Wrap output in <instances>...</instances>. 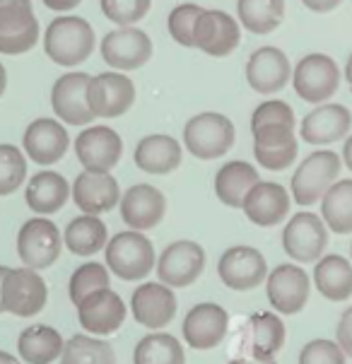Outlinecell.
Masks as SVG:
<instances>
[{
    "label": "cell",
    "mask_w": 352,
    "mask_h": 364,
    "mask_svg": "<svg viewBox=\"0 0 352 364\" xmlns=\"http://www.w3.org/2000/svg\"><path fill=\"white\" fill-rule=\"evenodd\" d=\"M294 128H297V119L287 102L268 100L258 104L251 116L256 162L268 171H282L294 164L299 152Z\"/></svg>",
    "instance_id": "obj_1"
},
{
    "label": "cell",
    "mask_w": 352,
    "mask_h": 364,
    "mask_svg": "<svg viewBox=\"0 0 352 364\" xmlns=\"http://www.w3.org/2000/svg\"><path fill=\"white\" fill-rule=\"evenodd\" d=\"M44 51L55 65L75 68L95 51V29L82 17L63 15L46 27Z\"/></svg>",
    "instance_id": "obj_2"
},
{
    "label": "cell",
    "mask_w": 352,
    "mask_h": 364,
    "mask_svg": "<svg viewBox=\"0 0 352 364\" xmlns=\"http://www.w3.org/2000/svg\"><path fill=\"white\" fill-rule=\"evenodd\" d=\"M107 268L123 282H138L145 280L157 265V256H154V246L143 232H119L114 239H109L107 249Z\"/></svg>",
    "instance_id": "obj_3"
},
{
    "label": "cell",
    "mask_w": 352,
    "mask_h": 364,
    "mask_svg": "<svg viewBox=\"0 0 352 364\" xmlns=\"http://www.w3.org/2000/svg\"><path fill=\"white\" fill-rule=\"evenodd\" d=\"M343 169V159L333 150H316L297 166L292 174V198L297 205H314L321 203L333 183L338 181V174Z\"/></svg>",
    "instance_id": "obj_4"
},
{
    "label": "cell",
    "mask_w": 352,
    "mask_h": 364,
    "mask_svg": "<svg viewBox=\"0 0 352 364\" xmlns=\"http://www.w3.org/2000/svg\"><path fill=\"white\" fill-rule=\"evenodd\" d=\"M234 123L225 114L206 111L183 126V145L198 159H220L234 145Z\"/></svg>",
    "instance_id": "obj_5"
},
{
    "label": "cell",
    "mask_w": 352,
    "mask_h": 364,
    "mask_svg": "<svg viewBox=\"0 0 352 364\" xmlns=\"http://www.w3.org/2000/svg\"><path fill=\"white\" fill-rule=\"evenodd\" d=\"M292 85L299 100L326 104L341 87V68L326 53H309L292 70Z\"/></svg>",
    "instance_id": "obj_6"
},
{
    "label": "cell",
    "mask_w": 352,
    "mask_h": 364,
    "mask_svg": "<svg viewBox=\"0 0 352 364\" xmlns=\"http://www.w3.org/2000/svg\"><path fill=\"white\" fill-rule=\"evenodd\" d=\"M39 39V20L32 0H0V53L20 55L32 51Z\"/></svg>",
    "instance_id": "obj_7"
},
{
    "label": "cell",
    "mask_w": 352,
    "mask_h": 364,
    "mask_svg": "<svg viewBox=\"0 0 352 364\" xmlns=\"http://www.w3.org/2000/svg\"><path fill=\"white\" fill-rule=\"evenodd\" d=\"M60 249H63V237L55 222L46 218L27 220L17 232V256L27 268H51L58 261Z\"/></svg>",
    "instance_id": "obj_8"
},
{
    "label": "cell",
    "mask_w": 352,
    "mask_h": 364,
    "mask_svg": "<svg viewBox=\"0 0 352 364\" xmlns=\"http://www.w3.org/2000/svg\"><path fill=\"white\" fill-rule=\"evenodd\" d=\"M329 244V227L314 213H297L282 230V249L297 263H316Z\"/></svg>",
    "instance_id": "obj_9"
},
{
    "label": "cell",
    "mask_w": 352,
    "mask_h": 364,
    "mask_svg": "<svg viewBox=\"0 0 352 364\" xmlns=\"http://www.w3.org/2000/svg\"><path fill=\"white\" fill-rule=\"evenodd\" d=\"M309 292H311V280L306 270L297 263H282L273 268L265 277V294H268L270 306L277 314H299L306 306Z\"/></svg>",
    "instance_id": "obj_10"
},
{
    "label": "cell",
    "mask_w": 352,
    "mask_h": 364,
    "mask_svg": "<svg viewBox=\"0 0 352 364\" xmlns=\"http://www.w3.org/2000/svg\"><path fill=\"white\" fill-rule=\"evenodd\" d=\"M48 289L34 268H10L3 280V304L5 311L17 318H32L46 306Z\"/></svg>",
    "instance_id": "obj_11"
},
{
    "label": "cell",
    "mask_w": 352,
    "mask_h": 364,
    "mask_svg": "<svg viewBox=\"0 0 352 364\" xmlns=\"http://www.w3.org/2000/svg\"><path fill=\"white\" fill-rule=\"evenodd\" d=\"M206 268V251L201 244L191 239L171 242L157 258V277L159 282L174 287H188L201 277Z\"/></svg>",
    "instance_id": "obj_12"
},
{
    "label": "cell",
    "mask_w": 352,
    "mask_h": 364,
    "mask_svg": "<svg viewBox=\"0 0 352 364\" xmlns=\"http://www.w3.org/2000/svg\"><path fill=\"white\" fill-rule=\"evenodd\" d=\"M135 102V85L128 75L109 70L95 75L87 87V104L95 119H116L123 116Z\"/></svg>",
    "instance_id": "obj_13"
},
{
    "label": "cell",
    "mask_w": 352,
    "mask_h": 364,
    "mask_svg": "<svg viewBox=\"0 0 352 364\" xmlns=\"http://www.w3.org/2000/svg\"><path fill=\"white\" fill-rule=\"evenodd\" d=\"M75 155L85 171L111 174L123 155V140L109 126H87L75 138Z\"/></svg>",
    "instance_id": "obj_14"
},
{
    "label": "cell",
    "mask_w": 352,
    "mask_h": 364,
    "mask_svg": "<svg viewBox=\"0 0 352 364\" xmlns=\"http://www.w3.org/2000/svg\"><path fill=\"white\" fill-rule=\"evenodd\" d=\"M100 51L109 68L119 73H128L143 68L152 58V41L143 29L119 27L104 36Z\"/></svg>",
    "instance_id": "obj_15"
},
{
    "label": "cell",
    "mask_w": 352,
    "mask_h": 364,
    "mask_svg": "<svg viewBox=\"0 0 352 364\" xmlns=\"http://www.w3.org/2000/svg\"><path fill=\"white\" fill-rule=\"evenodd\" d=\"M90 80L92 75L87 73H65L55 80L51 87V109L55 119L68 126H90L95 121V114L87 104Z\"/></svg>",
    "instance_id": "obj_16"
},
{
    "label": "cell",
    "mask_w": 352,
    "mask_h": 364,
    "mask_svg": "<svg viewBox=\"0 0 352 364\" xmlns=\"http://www.w3.org/2000/svg\"><path fill=\"white\" fill-rule=\"evenodd\" d=\"M218 275L230 289L246 292L258 287L268 277V263L253 246H230L218 261Z\"/></svg>",
    "instance_id": "obj_17"
},
{
    "label": "cell",
    "mask_w": 352,
    "mask_h": 364,
    "mask_svg": "<svg viewBox=\"0 0 352 364\" xmlns=\"http://www.w3.org/2000/svg\"><path fill=\"white\" fill-rule=\"evenodd\" d=\"M181 331L191 350H213L227 338L230 316H227L225 306L215 304V301H201L188 309Z\"/></svg>",
    "instance_id": "obj_18"
},
{
    "label": "cell",
    "mask_w": 352,
    "mask_h": 364,
    "mask_svg": "<svg viewBox=\"0 0 352 364\" xmlns=\"http://www.w3.org/2000/svg\"><path fill=\"white\" fill-rule=\"evenodd\" d=\"M242 41V29L239 22L232 15L222 10H203L201 17L196 20L193 44L203 53L215 55V58H225Z\"/></svg>",
    "instance_id": "obj_19"
},
{
    "label": "cell",
    "mask_w": 352,
    "mask_h": 364,
    "mask_svg": "<svg viewBox=\"0 0 352 364\" xmlns=\"http://www.w3.org/2000/svg\"><path fill=\"white\" fill-rule=\"evenodd\" d=\"M126 304L111 287L97 289L78 304V321L92 336H111L126 321Z\"/></svg>",
    "instance_id": "obj_20"
},
{
    "label": "cell",
    "mask_w": 352,
    "mask_h": 364,
    "mask_svg": "<svg viewBox=\"0 0 352 364\" xmlns=\"http://www.w3.org/2000/svg\"><path fill=\"white\" fill-rule=\"evenodd\" d=\"M133 318L145 328H164L176 316V297L174 289L164 282H143L133 289L131 297Z\"/></svg>",
    "instance_id": "obj_21"
},
{
    "label": "cell",
    "mask_w": 352,
    "mask_h": 364,
    "mask_svg": "<svg viewBox=\"0 0 352 364\" xmlns=\"http://www.w3.org/2000/svg\"><path fill=\"white\" fill-rule=\"evenodd\" d=\"M121 220L135 232L154 230L164 220L166 198L159 188L150 183H135L121 196Z\"/></svg>",
    "instance_id": "obj_22"
},
{
    "label": "cell",
    "mask_w": 352,
    "mask_h": 364,
    "mask_svg": "<svg viewBox=\"0 0 352 364\" xmlns=\"http://www.w3.org/2000/svg\"><path fill=\"white\" fill-rule=\"evenodd\" d=\"M292 80V65L280 48L263 46L251 53L246 63V82L258 95H275Z\"/></svg>",
    "instance_id": "obj_23"
},
{
    "label": "cell",
    "mask_w": 352,
    "mask_h": 364,
    "mask_svg": "<svg viewBox=\"0 0 352 364\" xmlns=\"http://www.w3.org/2000/svg\"><path fill=\"white\" fill-rule=\"evenodd\" d=\"M22 145L32 162L51 166L58 159H63L70 147V135H68L65 126H60L55 119H36L24 131Z\"/></svg>",
    "instance_id": "obj_24"
},
{
    "label": "cell",
    "mask_w": 352,
    "mask_h": 364,
    "mask_svg": "<svg viewBox=\"0 0 352 364\" xmlns=\"http://www.w3.org/2000/svg\"><path fill=\"white\" fill-rule=\"evenodd\" d=\"M352 128V114L343 104H319L309 111L299 126L302 140L309 145H331L343 140Z\"/></svg>",
    "instance_id": "obj_25"
},
{
    "label": "cell",
    "mask_w": 352,
    "mask_h": 364,
    "mask_svg": "<svg viewBox=\"0 0 352 364\" xmlns=\"http://www.w3.org/2000/svg\"><path fill=\"white\" fill-rule=\"evenodd\" d=\"M70 196L85 215H97V218L111 213L121 203L119 181L111 174H97V171H82L75 176Z\"/></svg>",
    "instance_id": "obj_26"
},
{
    "label": "cell",
    "mask_w": 352,
    "mask_h": 364,
    "mask_svg": "<svg viewBox=\"0 0 352 364\" xmlns=\"http://www.w3.org/2000/svg\"><path fill=\"white\" fill-rule=\"evenodd\" d=\"M289 193L275 181H258L244 198V215L256 227H275L289 213Z\"/></svg>",
    "instance_id": "obj_27"
},
{
    "label": "cell",
    "mask_w": 352,
    "mask_h": 364,
    "mask_svg": "<svg viewBox=\"0 0 352 364\" xmlns=\"http://www.w3.org/2000/svg\"><path fill=\"white\" fill-rule=\"evenodd\" d=\"M181 145L176 143L171 135H145L138 145H135V164L138 169L147 171V174H171L181 164Z\"/></svg>",
    "instance_id": "obj_28"
},
{
    "label": "cell",
    "mask_w": 352,
    "mask_h": 364,
    "mask_svg": "<svg viewBox=\"0 0 352 364\" xmlns=\"http://www.w3.org/2000/svg\"><path fill=\"white\" fill-rule=\"evenodd\" d=\"M24 198L36 215H53L70 198V183L58 171L44 169L29 178Z\"/></svg>",
    "instance_id": "obj_29"
},
{
    "label": "cell",
    "mask_w": 352,
    "mask_h": 364,
    "mask_svg": "<svg viewBox=\"0 0 352 364\" xmlns=\"http://www.w3.org/2000/svg\"><path fill=\"white\" fill-rule=\"evenodd\" d=\"M261 181L256 166L242 159H234L230 164H222L220 171L215 174V193L220 203L227 208H242L246 193Z\"/></svg>",
    "instance_id": "obj_30"
},
{
    "label": "cell",
    "mask_w": 352,
    "mask_h": 364,
    "mask_svg": "<svg viewBox=\"0 0 352 364\" xmlns=\"http://www.w3.org/2000/svg\"><path fill=\"white\" fill-rule=\"evenodd\" d=\"M63 345H65L63 336L53 326L36 323L20 333V338H17V353L29 364H51L55 360H60Z\"/></svg>",
    "instance_id": "obj_31"
},
{
    "label": "cell",
    "mask_w": 352,
    "mask_h": 364,
    "mask_svg": "<svg viewBox=\"0 0 352 364\" xmlns=\"http://www.w3.org/2000/svg\"><path fill=\"white\" fill-rule=\"evenodd\" d=\"M316 289L329 301H345L352 297V263L348 258L329 254L321 256L314 265Z\"/></svg>",
    "instance_id": "obj_32"
},
{
    "label": "cell",
    "mask_w": 352,
    "mask_h": 364,
    "mask_svg": "<svg viewBox=\"0 0 352 364\" xmlns=\"http://www.w3.org/2000/svg\"><path fill=\"white\" fill-rule=\"evenodd\" d=\"M249 338L253 360H273L285 345V323L277 314L256 311L249 318Z\"/></svg>",
    "instance_id": "obj_33"
},
{
    "label": "cell",
    "mask_w": 352,
    "mask_h": 364,
    "mask_svg": "<svg viewBox=\"0 0 352 364\" xmlns=\"http://www.w3.org/2000/svg\"><path fill=\"white\" fill-rule=\"evenodd\" d=\"M63 244L75 256H95L97 251L107 249L109 244V230L97 215H80L70 220L63 234Z\"/></svg>",
    "instance_id": "obj_34"
},
{
    "label": "cell",
    "mask_w": 352,
    "mask_h": 364,
    "mask_svg": "<svg viewBox=\"0 0 352 364\" xmlns=\"http://www.w3.org/2000/svg\"><path fill=\"white\" fill-rule=\"evenodd\" d=\"M321 218L336 234H352V178L336 181L321 198Z\"/></svg>",
    "instance_id": "obj_35"
},
{
    "label": "cell",
    "mask_w": 352,
    "mask_h": 364,
    "mask_svg": "<svg viewBox=\"0 0 352 364\" xmlns=\"http://www.w3.org/2000/svg\"><path fill=\"white\" fill-rule=\"evenodd\" d=\"M237 12L251 34H270L285 20V0H237Z\"/></svg>",
    "instance_id": "obj_36"
},
{
    "label": "cell",
    "mask_w": 352,
    "mask_h": 364,
    "mask_svg": "<svg viewBox=\"0 0 352 364\" xmlns=\"http://www.w3.org/2000/svg\"><path fill=\"white\" fill-rule=\"evenodd\" d=\"M133 364H186V353L171 333H150L135 345Z\"/></svg>",
    "instance_id": "obj_37"
},
{
    "label": "cell",
    "mask_w": 352,
    "mask_h": 364,
    "mask_svg": "<svg viewBox=\"0 0 352 364\" xmlns=\"http://www.w3.org/2000/svg\"><path fill=\"white\" fill-rule=\"evenodd\" d=\"M60 364H116L114 348L102 338L73 336L60 353Z\"/></svg>",
    "instance_id": "obj_38"
},
{
    "label": "cell",
    "mask_w": 352,
    "mask_h": 364,
    "mask_svg": "<svg viewBox=\"0 0 352 364\" xmlns=\"http://www.w3.org/2000/svg\"><path fill=\"white\" fill-rule=\"evenodd\" d=\"M111 282L109 268L102 263H82L80 268H75V273L70 275V285H68V294H70L73 304H80L87 294L97 292V289H107Z\"/></svg>",
    "instance_id": "obj_39"
},
{
    "label": "cell",
    "mask_w": 352,
    "mask_h": 364,
    "mask_svg": "<svg viewBox=\"0 0 352 364\" xmlns=\"http://www.w3.org/2000/svg\"><path fill=\"white\" fill-rule=\"evenodd\" d=\"M27 178V159L15 145H0V196H10Z\"/></svg>",
    "instance_id": "obj_40"
},
{
    "label": "cell",
    "mask_w": 352,
    "mask_h": 364,
    "mask_svg": "<svg viewBox=\"0 0 352 364\" xmlns=\"http://www.w3.org/2000/svg\"><path fill=\"white\" fill-rule=\"evenodd\" d=\"M206 8H201V5H193V3H183L178 5V8L171 10L169 20V34L171 39L176 41L178 46H186V48H196L193 44V32H196V20L201 17V12Z\"/></svg>",
    "instance_id": "obj_41"
},
{
    "label": "cell",
    "mask_w": 352,
    "mask_h": 364,
    "mask_svg": "<svg viewBox=\"0 0 352 364\" xmlns=\"http://www.w3.org/2000/svg\"><path fill=\"white\" fill-rule=\"evenodd\" d=\"M152 0H102V12L119 27H133L150 10Z\"/></svg>",
    "instance_id": "obj_42"
},
{
    "label": "cell",
    "mask_w": 352,
    "mask_h": 364,
    "mask_svg": "<svg viewBox=\"0 0 352 364\" xmlns=\"http://www.w3.org/2000/svg\"><path fill=\"white\" fill-rule=\"evenodd\" d=\"M348 355L338 341H329V338H316V341L306 343L299 353V364H345Z\"/></svg>",
    "instance_id": "obj_43"
},
{
    "label": "cell",
    "mask_w": 352,
    "mask_h": 364,
    "mask_svg": "<svg viewBox=\"0 0 352 364\" xmlns=\"http://www.w3.org/2000/svg\"><path fill=\"white\" fill-rule=\"evenodd\" d=\"M336 341L343 348V353L348 357H352V306H350V309H345L341 321H338Z\"/></svg>",
    "instance_id": "obj_44"
},
{
    "label": "cell",
    "mask_w": 352,
    "mask_h": 364,
    "mask_svg": "<svg viewBox=\"0 0 352 364\" xmlns=\"http://www.w3.org/2000/svg\"><path fill=\"white\" fill-rule=\"evenodd\" d=\"M302 3H304V8L311 12H331V10H336L343 0H302Z\"/></svg>",
    "instance_id": "obj_45"
},
{
    "label": "cell",
    "mask_w": 352,
    "mask_h": 364,
    "mask_svg": "<svg viewBox=\"0 0 352 364\" xmlns=\"http://www.w3.org/2000/svg\"><path fill=\"white\" fill-rule=\"evenodd\" d=\"M82 0H44V5L48 10H55V12H68V10H75Z\"/></svg>",
    "instance_id": "obj_46"
},
{
    "label": "cell",
    "mask_w": 352,
    "mask_h": 364,
    "mask_svg": "<svg viewBox=\"0 0 352 364\" xmlns=\"http://www.w3.org/2000/svg\"><path fill=\"white\" fill-rule=\"evenodd\" d=\"M343 164L352 171V135H348V138H345V145H343Z\"/></svg>",
    "instance_id": "obj_47"
},
{
    "label": "cell",
    "mask_w": 352,
    "mask_h": 364,
    "mask_svg": "<svg viewBox=\"0 0 352 364\" xmlns=\"http://www.w3.org/2000/svg\"><path fill=\"white\" fill-rule=\"evenodd\" d=\"M230 364H277L275 360H253V357H234V360H230Z\"/></svg>",
    "instance_id": "obj_48"
},
{
    "label": "cell",
    "mask_w": 352,
    "mask_h": 364,
    "mask_svg": "<svg viewBox=\"0 0 352 364\" xmlns=\"http://www.w3.org/2000/svg\"><path fill=\"white\" fill-rule=\"evenodd\" d=\"M10 268L8 265H0V314H5V304H3V280L8 277Z\"/></svg>",
    "instance_id": "obj_49"
},
{
    "label": "cell",
    "mask_w": 352,
    "mask_h": 364,
    "mask_svg": "<svg viewBox=\"0 0 352 364\" xmlns=\"http://www.w3.org/2000/svg\"><path fill=\"white\" fill-rule=\"evenodd\" d=\"M0 364H20V360L15 355L5 353V350H0Z\"/></svg>",
    "instance_id": "obj_50"
},
{
    "label": "cell",
    "mask_w": 352,
    "mask_h": 364,
    "mask_svg": "<svg viewBox=\"0 0 352 364\" xmlns=\"http://www.w3.org/2000/svg\"><path fill=\"white\" fill-rule=\"evenodd\" d=\"M345 80H348V87L352 92V53H350L348 63H345Z\"/></svg>",
    "instance_id": "obj_51"
},
{
    "label": "cell",
    "mask_w": 352,
    "mask_h": 364,
    "mask_svg": "<svg viewBox=\"0 0 352 364\" xmlns=\"http://www.w3.org/2000/svg\"><path fill=\"white\" fill-rule=\"evenodd\" d=\"M5 87H8V73H5L3 63H0V97H3Z\"/></svg>",
    "instance_id": "obj_52"
},
{
    "label": "cell",
    "mask_w": 352,
    "mask_h": 364,
    "mask_svg": "<svg viewBox=\"0 0 352 364\" xmlns=\"http://www.w3.org/2000/svg\"><path fill=\"white\" fill-rule=\"evenodd\" d=\"M350 256H352V244H350Z\"/></svg>",
    "instance_id": "obj_53"
}]
</instances>
